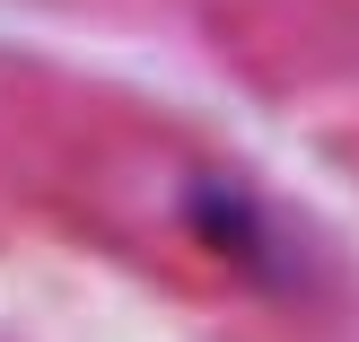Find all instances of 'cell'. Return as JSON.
<instances>
[{
  "mask_svg": "<svg viewBox=\"0 0 359 342\" xmlns=\"http://www.w3.org/2000/svg\"><path fill=\"white\" fill-rule=\"evenodd\" d=\"M184 228L219 263H237L245 281H280V272H290V228H280L272 211H255L237 185H219V176H202V185L184 193Z\"/></svg>",
  "mask_w": 359,
  "mask_h": 342,
  "instance_id": "6da1fadb",
  "label": "cell"
}]
</instances>
